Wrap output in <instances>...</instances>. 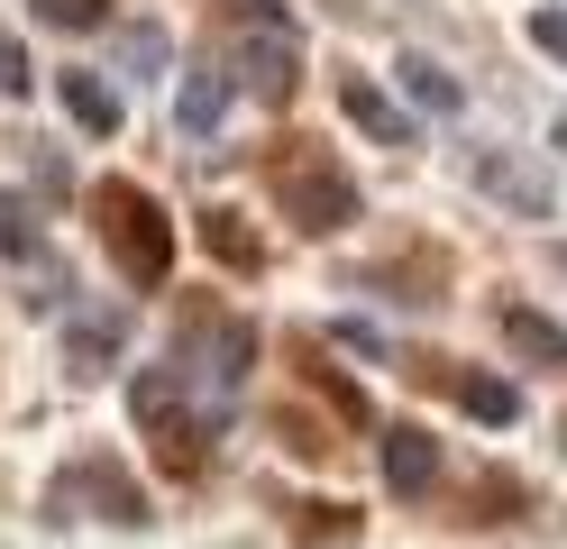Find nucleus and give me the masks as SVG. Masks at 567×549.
<instances>
[{
  "mask_svg": "<svg viewBox=\"0 0 567 549\" xmlns=\"http://www.w3.org/2000/svg\"><path fill=\"white\" fill-rule=\"evenodd\" d=\"M38 19L47 28H101V19H111V0H38Z\"/></svg>",
  "mask_w": 567,
  "mask_h": 549,
  "instance_id": "18",
  "label": "nucleus"
},
{
  "mask_svg": "<svg viewBox=\"0 0 567 549\" xmlns=\"http://www.w3.org/2000/svg\"><path fill=\"white\" fill-rule=\"evenodd\" d=\"M92 211H101V247L120 256V275H128V284H165V266H174V220L156 211V193H137V183H101Z\"/></svg>",
  "mask_w": 567,
  "mask_h": 549,
  "instance_id": "1",
  "label": "nucleus"
},
{
  "mask_svg": "<svg viewBox=\"0 0 567 549\" xmlns=\"http://www.w3.org/2000/svg\"><path fill=\"white\" fill-rule=\"evenodd\" d=\"M530 47L567 64V10H540V19H530Z\"/></svg>",
  "mask_w": 567,
  "mask_h": 549,
  "instance_id": "21",
  "label": "nucleus"
},
{
  "mask_svg": "<svg viewBox=\"0 0 567 549\" xmlns=\"http://www.w3.org/2000/svg\"><path fill=\"white\" fill-rule=\"evenodd\" d=\"M558 146H567V110H558Z\"/></svg>",
  "mask_w": 567,
  "mask_h": 549,
  "instance_id": "22",
  "label": "nucleus"
},
{
  "mask_svg": "<svg viewBox=\"0 0 567 549\" xmlns=\"http://www.w3.org/2000/svg\"><path fill=\"white\" fill-rule=\"evenodd\" d=\"M504 339H513V357H530V366H567V329H558L549 312H530V303H504Z\"/></svg>",
  "mask_w": 567,
  "mask_h": 549,
  "instance_id": "9",
  "label": "nucleus"
},
{
  "mask_svg": "<svg viewBox=\"0 0 567 549\" xmlns=\"http://www.w3.org/2000/svg\"><path fill=\"white\" fill-rule=\"evenodd\" d=\"M220 110H229V73H184V92H174V120H184L193 138H210V129H220Z\"/></svg>",
  "mask_w": 567,
  "mask_h": 549,
  "instance_id": "11",
  "label": "nucleus"
},
{
  "mask_svg": "<svg viewBox=\"0 0 567 549\" xmlns=\"http://www.w3.org/2000/svg\"><path fill=\"white\" fill-rule=\"evenodd\" d=\"M120 64L128 73H156L165 64V28H120Z\"/></svg>",
  "mask_w": 567,
  "mask_h": 549,
  "instance_id": "17",
  "label": "nucleus"
},
{
  "mask_svg": "<svg viewBox=\"0 0 567 549\" xmlns=\"http://www.w3.org/2000/svg\"><path fill=\"white\" fill-rule=\"evenodd\" d=\"M403 92H412L421 110H440V120H449L457 101H467V92H457V73H449V64H431V55H403Z\"/></svg>",
  "mask_w": 567,
  "mask_h": 549,
  "instance_id": "13",
  "label": "nucleus"
},
{
  "mask_svg": "<svg viewBox=\"0 0 567 549\" xmlns=\"http://www.w3.org/2000/svg\"><path fill=\"white\" fill-rule=\"evenodd\" d=\"M202 247H210V256H220V266H257V256H266L257 238H247V230H238V211H210V220H202Z\"/></svg>",
  "mask_w": 567,
  "mask_h": 549,
  "instance_id": "14",
  "label": "nucleus"
},
{
  "mask_svg": "<svg viewBox=\"0 0 567 549\" xmlns=\"http://www.w3.org/2000/svg\"><path fill=\"white\" fill-rule=\"evenodd\" d=\"M457 403H467L476 421H513V413H522V394H513L504 376H457Z\"/></svg>",
  "mask_w": 567,
  "mask_h": 549,
  "instance_id": "16",
  "label": "nucleus"
},
{
  "mask_svg": "<svg viewBox=\"0 0 567 549\" xmlns=\"http://www.w3.org/2000/svg\"><path fill=\"white\" fill-rule=\"evenodd\" d=\"M339 110H348V120H358L375 146H412V120H403V101H384V92L367 83V73H348V83H339Z\"/></svg>",
  "mask_w": 567,
  "mask_h": 549,
  "instance_id": "8",
  "label": "nucleus"
},
{
  "mask_svg": "<svg viewBox=\"0 0 567 549\" xmlns=\"http://www.w3.org/2000/svg\"><path fill=\"white\" fill-rule=\"evenodd\" d=\"M74 486H92V495H101V512H111V522H128V531L147 522V495H137V486H128V476H120L111 458H83V467H74Z\"/></svg>",
  "mask_w": 567,
  "mask_h": 549,
  "instance_id": "12",
  "label": "nucleus"
},
{
  "mask_svg": "<svg viewBox=\"0 0 567 549\" xmlns=\"http://www.w3.org/2000/svg\"><path fill=\"white\" fill-rule=\"evenodd\" d=\"M284 211L302 220L311 238H330V230H348V220H358V183H348L339 165H321V156H302V165H284Z\"/></svg>",
  "mask_w": 567,
  "mask_h": 549,
  "instance_id": "2",
  "label": "nucleus"
},
{
  "mask_svg": "<svg viewBox=\"0 0 567 549\" xmlns=\"http://www.w3.org/2000/svg\"><path fill=\"white\" fill-rule=\"evenodd\" d=\"M238 83L257 92V101H293V83H302V47H293V28L284 19H257L238 37Z\"/></svg>",
  "mask_w": 567,
  "mask_h": 549,
  "instance_id": "3",
  "label": "nucleus"
},
{
  "mask_svg": "<svg viewBox=\"0 0 567 549\" xmlns=\"http://www.w3.org/2000/svg\"><path fill=\"white\" fill-rule=\"evenodd\" d=\"M0 247H10V256H38V230H28L19 202H0Z\"/></svg>",
  "mask_w": 567,
  "mask_h": 549,
  "instance_id": "20",
  "label": "nucleus"
},
{
  "mask_svg": "<svg viewBox=\"0 0 567 549\" xmlns=\"http://www.w3.org/2000/svg\"><path fill=\"white\" fill-rule=\"evenodd\" d=\"M476 183H485L494 202H513L522 220H549V183L530 174V165L513 156V146H476Z\"/></svg>",
  "mask_w": 567,
  "mask_h": 549,
  "instance_id": "5",
  "label": "nucleus"
},
{
  "mask_svg": "<svg viewBox=\"0 0 567 549\" xmlns=\"http://www.w3.org/2000/svg\"><path fill=\"white\" fill-rule=\"evenodd\" d=\"M311 549H348V540H358V512H348V504H302V522H293Z\"/></svg>",
  "mask_w": 567,
  "mask_h": 549,
  "instance_id": "15",
  "label": "nucleus"
},
{
  "mask_svg": "<svg viewBox=\"0 0 567 549\" xmlns=\"http://www.w3.org/2000/svg\"><path fill=\"white\" fill-rule=\"evenodd\" d=\"M64 120L92 129V138H111L120 129V92L101 83V73H64Z\"/></svg>",
  "mask_w": 567,
  "mask_h": 549,
  "instance_id": "10",
  "label": "nucleus"
},
{
  "mask_svg": "<svg viewBox=\"0 0 567 549\" xmlns=\"http://www.w3.org/2000/svg\"><path fill=\"white\" fill-rule=\"evenodd\" d=\"M128 348V312H111V303H92V312H74L64 321V357H74V376H101Z\"/></svg>",
  "mask_w": 567,
  "mask_h": 549,
  "instance_id": "6",
  "label": "nucleus"
},
{
  "mask_svg": "<svg viewBox=\"0 0 567 549\" xmlns=\"http://www.w3.org/2000/svg\"><path fill=\"white\" fill-rule=\"evenodd\" d=\"M28 83H38V73H28V47H19V37H10V28H0V92H10V101H19Z\"/></svg>",
  "mask_w": 567,
  "mask_h": 549,
  "instance_id": "19",
  "label": "nucleus"
},
{
  "mask_svg": "<svg viewBox=\"0 0 567 549\" xmlns=\"http://www.w3.org/2000/svg\"><path fill=\"white\" fill-rule=\"evenodd\" d=\"M384 486H394V495H431L440 486V439L431 430H384Z\"/></svg>",
  "mask_w": 567,
  "mask_h": 549,
  "instance_id": "7",
  "label": "nucleus"
},
{
  "mask_svg": "<svg viewBox=\"0 0 567 549\" xmlns=\"http://www.w3.org/2000/svg\"><path fill=\"white\" fill-rule=\"evenodd\" d=\"M247 357H257V329H247V321H210V329H202V348L184 357V376H193L202 394H238Z\"/></svg>",
  "mask_w": 567,
  "mask_h": 549,
  "instance_id": "4",
  "label": "nucleus"
}]
</instances>
